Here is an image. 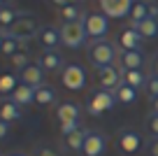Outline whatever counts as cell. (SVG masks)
Instances as JSON below:
<instances>
[{
  "instance_id": "cell-1",
  "label": "cell",
  "mask_w": 158,
  "mask_h": 156,
  "mask_svg": "<svg viewBox=\"0 0 158 156\" xmlns=\"http://www.w3.org/2000/svg\"><path fill=\"white\" fill-rule=\"evenodd\" d=\"M121 49L112 42L109 37L102 40H89L86 42V58L91 61V65L95 68H105V65H116Z\"/></svg>"
},
{
  "instance_id": "cell-2",
  "label": "cell",
  "mask_w": 158,
  "mask_h": 156,
  "mask_svg": "<svg viewBox=\"0 0 158 156\" xmlns=\"http://www.w3.org/2000/svg\"><path fill=\"white\" fill-rule=\"evenodd\" d=\"M56 119L60 124V135H68L74 128H79V119H81V105L74 100H60L56 105Z\"/></svg>"
},
{
  "instance_id": "cell-3",
  "label": "cell",
  "mask_w": 158,
  "mask_h": 156,
  "mask_svg": "<svg viewBox=\"0 0 158 156\" xmlns=\"http://www.w3.org/2000/svg\"><path fill=\"white\" fill-rule=\"evenodd\" d=\"M37 30H40V24H37V21H35L28 12H21L19 19H16L7 30H0V33L5 35V37H14V40H19V42H26V40L35 37V35H37Z\"/></svg>"
},
{
  "instance_id": "cell-4",
  "label": "cell",
  "mask_w": 158,
  "mask_h": 156,
  "mask_svg": "<svg viewBox=\"0 0 158 156\" xmlns=\"http://www.w3.org/2000/svg\"><path fill=\"white\" fill-rule=\"evenodd\" d=\"M89 42V33L84 28V21H70V24H60V44L68 49H79Z\"/></svg>"
},
{
  "instance_id": "cell-5",
  "label": "cell",
  "mask_w": 158,
  "mask_h": 156,
  "mask_svg": "<svg viewBox=\"0 0 158 156\" xmlns=\"http://www.w3.org/2000/svg\"><path fill=\"white\" fill-rule=\"evenodd\" d=\"M116 105V98H114L112 91H105V89H95L86 96V112L91 117H100V114L114 110Z\"/></svg>"
},
{
  "instance_id": "cell-6",
  "label": "cell",
  "mask_w": 158,
  "mask_h": 156,
  "mask_svg": "<svg viewBox=\"0 0 158 156\" xmlns=\"http://www.w3.org/2000/svg\"><path fill=\"white\" fill-rule=\"evenodd\" d=\"M81 21H84V28H86V33H89V40H102V37H107V33H109V19L102 14V12H86V14L81 16Z\"/></svg>"
},
{
  "instance_id": "cell-7",
  "label": "cell",
  "mask_w": 158,
  "mask_h": 156,
  "mask_svg": "<svg viewBox=\"0 0 158 156\" xmlns=\"http://www.w3.org/2000/svg\"><path fill=\"white\" fill-rule=\"evenodd\" d=\"M86 79H89V75H86L84 65H79V63H68L60 72V84L68 91H81L86 86Z\"/></svg>"
},
{
  "instance_id": "cell-8",
  "label": "cell",
  "mask_w": 158,
  "mask_h": 156,
  "mask_svg": "<svg viewBox=\"0 0 158 156\" xmlns=\"http://www.w3.org/2000/svg\"><path fill=\"white\" fill-rule=\"evenodd\" d=\"M142 133L139 131H135V128H128V126H123V128H118V133H116V147H118V151H123V154H137L139 149H142Z\"/></svg>"
},
{
  "instance_id": "cell-9",
  "label": "cell",
  "mask_w": 158,
  "mask_h": 156,
  "mask_svg": "<svg viewBox=\"0 0 158 156\" xmlns=\"http://www.w3.org/2000/svg\"><path fill=\"white\" fill-rule=\"evenodd\" d=\"M35 63L44 70V72H51V75L54 72H63V68L68 65L58 49H42V51L37 54V61H35Z\"/></svg>"
},
{
  "instance_id": "cell-10",
  "label": "cell",
  "mask_w": 158,
  "mask_h": 156,
  "mask_svg": "<svg viewBox=\"0 0 158 156\" xmlns=\"http://www.w3.org/2000/svg\"><path fill=\"white\" fill-rule=\"evenodd\" d=\"M95 79H98L100 89L105 91H114L118 84L123 82V70L118 65H105V68H95Z\"/></svg>"
},
{
  "instance_id": "cell-11",
  "label": "cell",
  "mask_w": 158,
  "mask_h": 156,
  "mask_svg": "<svg viewBox=\"0 0 158 156\" xmlns=\"http://www.w3.org/2000/svg\"><path fill=\"white\" fill-rule=\"evenodd\" d=\"M100 12L105 16H112V19H126L133 10L135 0H98Z\"/></svg>"
},
{
  "instance_id": "cell-12",
  "label": "cell",
  "mask_w": 158,
  "mask_h": 156,
  "mask_svg": "<svg viewBox=\"0 0 158 156\" xmlns=\"http://www.w3.org/2000/svg\"><path fill=\"white\" fill-rule=\"evenodd\" d=\"M142 42H144V37L139 35V30L135 26L121 28V33L116 37V44L121 51H142Z\"/></svg>"
},
{
  "instance_id": "cell-13",
  "label": "cell",
  "mask_w": 158,
  "mask_h": 156,
  "mask_svg": "<svg viewBox=\"0 0 158 156\" xmlns=\"http://www.w3.org/2000/svg\"><path fill=\"white\" fill-rule=\"evenodd\" d=\"M105 149H107V137H105V133H100V131H89L86 133V142H84L81 154L84 156H102Z\"/></svg>"
},
{
  "instance_id": "cell-14",
  "label": "cell",
  "mask_w": 158,
  "mask_h": 156,
  "mask_svg": "<svg viewBox=\"0 0 158 156\" xmlns=\"http://www.w3.org/2000/svg\"><path fill=\"white\" fill-rule=\"evenodd\" d=\"M35 40H37V44L42 49H56L60 44V28H56V26H51V24L40 26Z\"/></svg>"
},
{
  "instance_id": "cell-15",
  "label": "cell",
  "mask_w": 158,
  "mask_h": 156,
  "mask_svg": "<svg viewBox=\"0 0 158 156\" xmlns=\"http://www.w3.org/2000/svg\"><path fill=\"white\" fill-rule=\"evenodd\" d=\"M44 75L47 72L37 63H30L28 68H23L19 72V84H26L30 89H40V86H44Z\"/></svg>"
},
{
  "instance_id": "cell-16",
  "label": "cell",
  "mask_w": 158,
  "mask_h": 156,
  "mask_svg": "<svg viewBox=\"0 0 158 156\" xmlns=\"http://www.w3.org/2000/svg\"><path fill=\"white\" fill-rule=\"evenodd\" d=\"M21 117H23V110H21V105L12 96L0 98V119H2V121L12 124V121H19Z\"/></svg>"
},
{
  "instance_id": "cell-17",
  "label": "cell",
  "mask_w": 158,
  "mask_h": 156,
  "mask_svg": "<svg viewBox=\"0 0 158 156\" xmlns=\"http://www.w3.org/2000/svg\"><path fill=\"white\" fill-rule=\"evenodd\" d=\"M147 58L144 51H121L118 54V68L121 70H142Z\"/></svg>"
},
{
  "instance_id": "cell-18",
  "label": "cell",
  "mask_w": 158,
  "mask_h": 156,
  "mask_svg": "<svg viewBox=\"0 0 158 156\" xmlns=\"http://www.w3.org/2000/svg\"><path fill=\"white\" fill-rule=\"evenodd\" d=\"M86 128H74L72 133H68V135H63V145H65V149H70V151H79L81 154V149H84V142H86Z\"/></svg>"
},
{
  "instance_id": "cell-19",
  "label": "cell",
  "mask_w": 158,
  "mask_h": 156,
  "mask_svg": "<svg viewBox=\"0 0 158 156\" xmlns=\"http://www.w3.org/2000/svg\"><path fill=\"white\" fill-rule=\"evenodd\" d=\"M112 93H114V98H116V102H121V105H133V102L137 100V89H133L126 82H121Z\"/></svg>"
},
{
  "instance_id": "cell-20",
  "label": "cell",
  "mask_w": 158,
  "mask_h": 156,
  "mask_svg": "<svg viewBox=\"0 0 158 156\" xmlns=\"http://www.w3.org/2000/svg\"><path fill=\"white\" fill-rule=\"evenodd\" d=\"M58 19H60V24H70V21H79L81 16L86 14L84 10H81V5L79 2H70V5H65V7H60L58 12Z\"/></svg>"
},
{
  "instance_id": "cell-21",
  "label": "cell",
  "mask_w": 158,
  "mask_h": 156,
  "mask_svg": "<svg viewBox=\"0 0 158 156\" xmlns=\"http://www.w3.org/2000/svg\"><path fill=\"white\" fill-rule=\"evenodd\" d=\"M56 100H58V91H56L54 86L44 84V86L35 89V102H37V105H42V107H49V105H54Z\"/></svg>"
},
{
  "instance_id": "cell-22",
  "label": "cell",
  "mask_w": 158,
  "mask_h": 156,
  "mask_svg": "<svg viewBox=\"0 0 158 156\" xmlns=\"http://www.w3.org/2000/svg\"><path fill=\"white\" fill-rule=\"evenodd\" d=\"M128 19H130V26H137V24H142L144 19H149V0H135Z\"/></svg>"
},
{
  "instance_id": "cell-23",
  "label": "cell",
  "mask_w": 158,
  "mask_h": 156,
  "mask_svg": "<svg viewBox=\"0 0 158 156\" xmlns=\"http://www.w3.org/2000/svg\"><path fill=\"white\" fill-rule=\"evenodd\" d=\"M12 98L19 102L21 107H28V105H33V102H35V89L26 86V84H19V86H16V91L12 93Z\"/></svg>"
},
{
  "instance_id": "cell-24",
  "label": "cell",
  "mask_w": 158,
  "mask_h": 156,
  "mask_svg": "<svg viewBox=\"0 0 158 156\" xmlns=\"http://www.w3.org/2000/svg\"><path fill=\"white\" fill-rule=\"evenodd\" d=\"M16 75L14 72H0V98H7L16 91Z\"/></svg>"
},
{
  "instance_id": "cell-25",
  "label": "cell",
  "mask_w": 158,
  "mask_h": 156,
  "mask_svg": "<svg viewBox=\"0 0 158 156\" xmlns=\"http://www.w3.org/2000/svg\"><path fill=\"white\" fill-rule=\"evenodd\" d=\"M135 28L139 30V35H142L144 40H158V19H144L142 24H137Z\"/></svg>"
},
{
  "instance_id": "cell-26",
  "label": "cell",
  "mask_w": 158,
  "mask_h": 156,
  "mask_svg": "<svg viewBox=\"0 0 158 156\" xmlns=\"http://www.w3.org/2000/svg\"><path fill=\"white\" fill-rule=\"evenodd\" d=\"M19 14L21 12H16L12 5H0V30H7L12 24H14L16 19H19Z\"/></svg>"
},
{
  "instance_id": "cell-27",
  "label": "cell",
  "mask_w": 158,
  "mask_h": 156,
  "mask_svg": "<svg viewBox=\"0 0 158 156\" xmlns=\"http://www.w3.org/2000/svg\"><path fill=\"white\" fill-rule=\"evenodd\" d=\"M123 82L139 91V89H144V84H147V75H144L142 70H123Z\"/></svg>"
},
{
  "instance_id": "cell-28",
  "label": "cell",
  "mask_w": 158,
  "mask_h": 156,
  "mask_svg": "<svg viewBox=\"0 0 158 156\" xmlns=\"http://www.w3.org/2000/svg\"><path fill=\"white\" fill-rule=\"evenodd\" d=\"M21 49H26L23 42H19V40L14 37H5V42H2V49H0V54L5 56V58H12V56L16 54V51H21Z\"/></svg>"
},
{
  "instance_id": "cell-29",
  "label": "cell",
  "mask_w": 158,
  "mask_h": 156,
  "mask_svg": "<svg viewBox=\"0 0 158 156\" xmlns=\"http://www.w3.org/2000/svg\"><path fill=\"white\" fill-rule=\"evenodd\" d=\"M10 65L16 70V72H21L23 68H28V65H30V56H28V51H26V49L16 51V54L10 58Z\"/></svg>"
},
{
  "instance_id": "cell-30",
  "label": "cell",
  "mask_w": 158,
  "mask_h": 156,
  "mask_svg": "<svg viewBox=\"0 0 158 156\" xmlns=\"http://www.w3.org/2000/svg\"><path fill=\"white\" fill-rule=\"evenodd\" d=\"M144 89H147L149 100H156V98H158V75L149 72V75H147V84H144Z\"/></svg>"
},
{
  "instance_id": "cell-31",
  "label": "cell",
  "mask_w": 158,
  "mask_h": 156,
  "mask_svg": "<svg viewBox=\"0 0 158 156\" xmlns=\"http://www.w3.org/2000/svg\"><path fill=\"white\" fill-rule=\"evenodd\" d=\"M144 128L151 137H158V112H149L144 119Z\"/></svg>"
},
{
  "instance_id": "cell-32",
  "label": "cell",
  "mask_w": 158,
  "mask_h": 156,
  "mask_svg": "<svg viewBox=\"0 0 158 156\" xmlns=\"http://www.w3.org/2000/svg\"><path fill=\"white\" fill-rule=\"evenodd\" d=\"M33 156H60V154H58V151H54L51 147H44V145H40V147H35Z\"/></svg>"
},
{
  "instance_id": "cell-33",
  "label": "cell",
  "mask_w": 158,
  "mask_h": 156,
  "mask_svg": "<svg viewBox=\"0 0 158 156\" xmlns=\"http://www.w3.org/2000/svg\"><path fill=\"white\" fill-rule=\"evenodd\" d=\"M147 154L149 156H158V137H149L147 140Z\"/></svg>"
},
{
  "instance_id": "cell-34",
  "label": "cell",
  "mask_w": 158,
  "mask_h": 156,
  "mask_svg": "<svg viewBox=\"0 0 158 156\" xmlns=\"http://www.w3.org/2000/svg\"><path fill=\"white\" fill-rule=\"evenodd\" d=\"M70 2H74V0H47V5H51L56 12L60 10V7H65V5H70Z\"/></svg>"
},
{
  "instance_id": "cell-35",
  "label": "cell",
  "mask_w": 158,
  "mask_h": 156,
  "mask_svg": "<svg viewBox=\"0 0 158 156\" xmlns=\"http://www.w3.org/2000/svg\"><path fill=\"white\" fill-rule=\"evenodd\" d=\"M149 16H151V19H158V2L156 0H149Z\"/></svg>"
},
{
  "instance_id": "cell-36",
  "label": "cell",
  "mask_w": 158,
  "mask_h": 156,
  "mask_svg": "<svg viewBox=\"0 0 158 156\" xmlns=\"http://www.w3.org/2000/svg\"><path fill=\"white\" fill-rule=\"evenodd\" d=\"M7 135H10V124L0 119V140H5Z\"/></svg>"
},
{
  "instance_id": "cell-37",
  "label": "cell",
  "mask_w": 158,
  "mask_h": 156,
  "mask_svg": "<svg viewBox=\"0 0 158 156\" xmlns=\"http://www.w3.org/2000/svg\"><path fill=\"white\" fill-rule=\"evenodd\" d=\"M151 72H153V75H158V51L153 54V58H151Z\"/></svg>"
},
{
  "instance_id": "cell-38",
  "label": "cell",
  "mask_w": 158,
  "mask_h": 156,
  "mask_svg": "<svg viewBox=\"0 0 158 156\" xmlns=\"http://www.w3.org/2000/svg\"><path fill=\"white\" fill-rule=\"evenodd\" d=\"M151 112H158V98H156V100H151Z\"/></svg>"
},
{
  "instance_id": "cell-39",
  "label": "cell",
  "mask_w": 158,
  "mask_h": 156,
  "mask_svg": "<svg viewBox=\"0 0 158 156\" xmlns=\"http://www.w3.org/2000/svg\"><path fill=\"white\" fill-rule=\"evenodd\" d=\"M7 156H26L23 151H12V154H7Z\"/></svg>"
},
{
  "instance_id": "cell-40",
  "label": "cell",
  "mask_w": 158,
  "mask_h": 156,
  "mask_svg": "<svg viewBox=\"0 0 158 156\" xmlns=\"http://www.w3.org/2000/svg\"><path fill=\"white\" fill-rule=\"evenodd\" d=\"M2 42H5V35L0 33V49H2Z\"/></svg>"
},
{
  "instance_id": "cell-41",
  "label": "cell",
  "mask_w": 158,
  "mask_h": 156,
  "mask_svg": "<svg viewBox=\"0 0 158 156\" xmlns=\"http://www.w3.org/2000/svg\"><path fill=\"white\" fill-rule=\"evenodd\" d=\"M5 2H7V0H0V5H5Z\"/></svg>"
},
{
  "instance_id": "cell-42",
  "label": "cell",
  "mask_w": 158,
  "mask_h": 156,
  "mask_svg": "<svg viewBox=\"0 0 158 156\" xmlns=\"http://www.w3.org/2000/svg\"><path fill=\"white\" fill-rule=\"evenodd\" d=\"M7 2H14V0H7Z\"/></svg>"
},
{
  "instance_id": "cell-43",
  "label": "cell",
  "mask_w": 158,
  "mask_h": 156,
  "mask_svg": "<svg viewBox=\"0 0 158 156\" xmlns=\"http://www.w3.org/2000/svg\"><path fill=\"white\" fill-rule=\"evenodd\" d=\"M156 2H158V0H156Z\"/></svg>"
}]
</instances>
